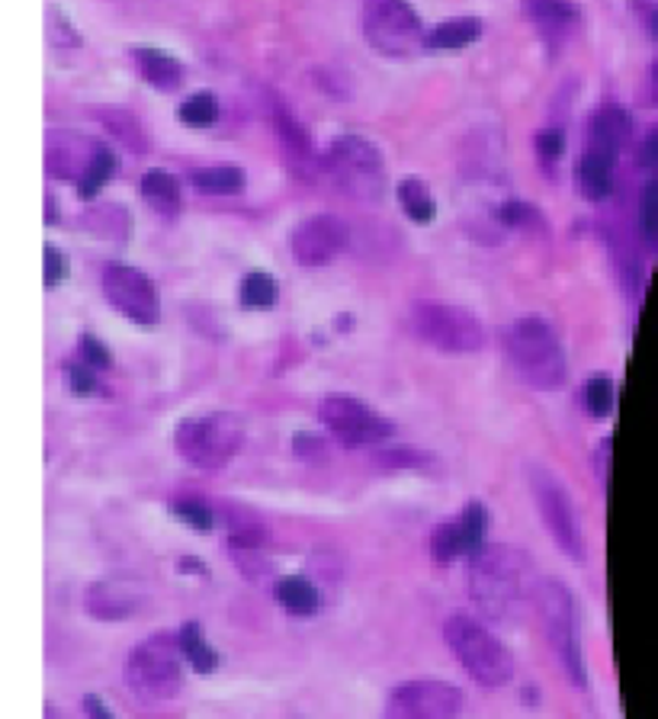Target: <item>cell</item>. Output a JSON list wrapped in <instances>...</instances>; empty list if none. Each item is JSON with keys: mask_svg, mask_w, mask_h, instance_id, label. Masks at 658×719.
<instances>
[{"mask_svg": "<svg viewBox=\"0 0 658 719\" xmlns=\"http://www.w3.org/2000/svg\"><path fill=\"white\" fill-rule=\"evenodd\" d=\"M531 559L514 547L486 543L469 562V594L482 617L489 620H511L524 610L527 597L536 594Z\"/></svg>", "mask_w": 658, "mask_h": 719, "instance_id": "6da1fadb", "label": "cell"}, {"mask_svg": "<svg viewBox=\"0 0 658 719\" xmlns=\"http://www.w3.org/2000/svg\"><path fill=\"white\" fill-rule=\"evenodd\" d=\"M504 353L521 380L539 392H556L569 380V360L562 340L549 322L527 315L504 328Z\"/></svg>", "mask_w": 658, "mask_h": 719, "instance_id": "7a4b0ae2", "label": "cell"}, {"mask_svg": "<svg viewBox=\"0 0 658 719\" xmlns=\"http://www.w3.org/2000/svg\"><path fill=\"white\" fill-rule=\"evenodd\" d=\"M444 639L450 645L453 659L466 669V675L472 677L476 684L504 687V684L514 681V672H517L514 655L479 620H472L466 614H450L447 623H444Z\"/></svg>", "mask_w": 658, "mask_h": 719, "instance_id": "3957f363", "label": "cell"}, {"mask_svg": "<svg viewBox=\"0 0 658 719\" xmlns=\"http://www.w3.org/2000/svg\"><path fill=\"white\" fill-rule=\"evenodd\" d=\"M539 620L549 636V645L562 665V672L572 677V684L588 687V669H584V649H581V630H578V604L569 585L546 578L536 588Z\"/></svg>", "mask_w": 658, "mask_h": 719, "instance_id": "277c9868", "label": "cell"}, {"mask_svg": "<svg viewBox=\"0 0 658 719\" xmlns=\"http://www.w3.org/2000/svg\"><path fill=\"white\" fill-rule=\"evenodd\" d=\"M629 135V120L626 113L617 106H604L594 113L591 120V135H588V145H584V155H581V165H578V183H581V193L591 200V203H601L611 196L614 190V170H617V158L623 142Z\"/></svg>", "mask_w": 658, "mask_h": 719, "instance_id": "5b68a950", "label": "cell"}, {"mask_svg": "<svg viewBox=\"0 0 658 719\" xmlns=\"http://www.w3.org/2000/svg\"><path fill=\"white\" fill-rule=\"evenodd\" d=\"M183 665L187 655L177 633H158L135 645L125 662V684L148 700H170L183 690Z\"/></svg>", "mask_w": 658, "mask_h": 719, "instance_id": "8992f818", "label": "cell"}, {"mask_svg": "<svg viewBox=\"0 0 658 719\" xmlns=\"http://www.w3.org/2000/svg\"><path fill=\"white\" fill-rule=\"evenodd\" d=\"M334 183L360 203H379L386 193V165L379 148L364 135H341L334 138L325 155Z\"/></svg>", "mask_w": 658, "mask_h": 719, "instance_id": "52a82bcc", "label": "cell"}, {"mask_svg": "<svg viewBox=\"0 0 658 719\" xmlns=\"http://www.w3.org/2000/svg\"><path fill=\"white\" fill-rule=\"evenodd\" d=\"M412 332L414 338L444 353H476L486 347L482 322L469 308L447 302H414Z\"/></svg>", "mask_w": 658, "mask_h": 719, "instance_id": "ba28073f", "label": "cell"}, {"mask_svg": "<svg viewBox=\"0 0 658 719\" xmlns=\"http://www.w3.org/2000/svg\"><path fill=\"white\" fill-rule=\"evenodd\" d=\"M360 26L367 43L389 58H405L424 48V23L409 0H364Z\"/></svg>", "mask_w": 658, "mask_h": 719, "instance_id": "9c48e42d", "label": "cell"}, {"mask_svg": "<svg viewBox=\"0 0 658 719\" xmlns=\"http://www.w3.org/2000/svg\"><path fill=\"white\" fill-rule=\"evenodd\" d=\"M245 443L242 424L232 422L228 415H203V418H187L174 430V447L177 453L193 463L197 469H219L225 465Z\"/></svg>", "mask_w": 658, "mask_h": 719, "instance_id": "30bf717a", "label": "cell"}, {"mask_svg": "<svg viewBox=\"0 0 658 719\" xmlns=\"http://www.w3.org/2000/svg\"><path fill=\"white\" fill-rule=\"evenodd\" d=\"M531 492H534L536 508H539V517H543V524H546L553 543L566 552L569 559L584 562V555H588L584 530H581L576 502H572V495L566 492V485H562L553 472L534 465V469H531Z\"/></svg>", "mask_w": 658, "mask_h": 719, "instance_id": "8fae6325", "label": "cell"}, {"mask_svg": "<svg viewBox=\"0 0 658 719\" xmlns=\"http://www.w3.org/2000/svg\"><path fill=\"white\" fill-rule=\"evenodd\" d=\"M319 418L341 447H372L395 434V424L376 415L367 402L354 395H328L319 405Z\"/></svg>", "mask_w": 658, "mask_h": 719, "instance_id": "7c38bea8", "label": "cell"}, {"mask_svg": "<svg viewBox=\"0 0 658 719\" xmlns=\"http://www.w3.org/2000/svg\"><path fill=\"white\" fill-rule=\"evenodd\" d=\"M462 710V694L450 681L417 677L392 687L382 719H456Z\"/></svg>", "mask_w": 658, "mask_h": 719, "instance_id": "4fadbf2b", "label": "cell"}, {"mask_svg": "<svg viewBox=\"0 0 658 719\" xmlns=\"http://www.w3.org/2000/svg\"><path fill=\"white\" fill-rule=\"evenodd\" d=\"M103 296L107 302L132 318L135 325H158L161 322V296H158V287L138 270V267H129V263H107L103 267Z\"/></svg>", "mask_w": 658, "mask_h": 719, "instance_id": "5bb4252c", "label": "cell"}, {"mask_svg": "<svg viewBox=\"0 0 658 719\" xmlns=\"http://www.w3.org/2000/svg\"><path fill=\"white\" fill-rule=\"evenodd\" d=\"M347 248V225L337 215H312L295 225L289 238V251L299 267H325Z\"/></svg>", "mask_w": 658, "mask_h": 719, "instance_id": "9a60e30c", "label": "cell"}, {"mask_svg": "<svg viewBox=\"0 0 658 719\" xmlns=\"http://www.w3.org/2000/svg\"><path fill=\"white\" fill-rule=\"evenodd\" d=\"M527 13L549 45L569 40V33L578 26V7L572 0H524Z\"/></svg>", "mask_w": 658, "mask_h": 719, "instance_id": "2e32d148", "label": "cell"}, {"mask_svg": "<svg viewBox=\"0 0 658 719\" xmlns=\"http://www.w3.org/2000/svg\"><path fill=\"white\" fill-rule=\"evenodd\" d=\"M138 604H142V592L129 588L125 582H97L87 592V610L97 620H123L138 610Z\"/></svg>", "mask_w": 658, "mask_h": 719, "instance_id": "e0dca14e", "label": "cell"}, {"mask_svg": "<svg viewBox=\"0 0 658 719\" xmlns=\"http://www.w3.org/2000/svg\"><path fill=\"white\" fill-rule=\"evenodd\" d=\"M274 126H277V135H280V145L287 151L289 168L299 170V173H309L312 165H315V155H312V142L305 135L302 123L289 113L287 106H277L274 113Z\"/></svg>", "mask_w": 658, "mask_h": 719, "instance_id": "ac0fdd59", "label": "cell"}, {"mask_svg": "<svg viewBox=\"0 0 658 719\" xmlns=\"http://www.w3.org/2000/svg\"><path fill=\"white\" fill-rule=\"evenodd\" d=\"M135 68L148 85L167 90V93L180 90L183 81H187V68L177 58H170L167 52H158V48H135Z\"/></svg>", "mask_w": 658, "mask_h": 719, "instance_id": "d6986e66", "label": "cell"}, {"mask_svg": "<svg viewBox=\"0 0 658 719\" xmlns=\"http://www.w3.org/2000/svg\"><path fill=\"white\" fill-rule=\"evenodd\" d=\"M482 36V20L476 16H456L447 23H437L427 30L424 36V48L427 52H456V48H466Z\"/></svg>", "mask_w": 658, "mask_h": 719, "instance_id": "ffe728a7", "label": "cell"}, {"mask_svg": "<svg viewBox=\"0 0 658 719\" xmlns=\"http://www.w3.org/2000/svg\"><path fill=\"white\" fill-rule=\"evenodd\" d=\"M277 600L283 604V610H289L292 617H312L322 604L319 588L302 578V575H287L280 585H277Z\"/></svg>", "mask_w": 658, "mask_h": 719, "instance_id": "44dd1931", "label": "cell"}, {"mask_svg": "<svg viewBox=\"0 0 658 719\" xmlns=\"http://www.w3.org/2000/svg\"><path fill=\"white\" fill-rule=\"evenodd\" d=\"M142 200L158 212H174L180 206V180L170 170H148L142 177Z\"/></svg>", "mask_w": 658, "mask_h": 719, "instance_id": "7402d4cb", "label": "cell"}, {"mask_svg": "<svg viewBox=\"0 0 658 719\" xmlns=\"http://www.w3.org/2000/svg\"><path fill=\"white\" fill-rule=\"evenodd\" d=\"M177 639H180V649H183L187 665H190L193 672L212 675V672L219 669V652L207 642V636H203V630H200V623H183L180 633H177Z\"/></svg>", "mask_w": 658, "mask_h": 719, "instance_id": "603a6c76", "label": "cell"}, {"mask_svg": "<svg viewBox=\"0 0 658 719\" xmlns=\"http://www.w3.org/2000/svg\"><path fill=\"white\" fill-rule=\"evenodd\" d=\"M193 187L203 193H212V196H232V193L245 190V170L232 168V165L193 170Z\"/></svg>", "mask_w": 658, "mask_h": 719, "instance_id": "cb8c5ba5", "label": "cell"}, {"mask_svg": "<svg viewBox=\"0 0 658 719\" xmlns=\"http://www.w3.org/2000/svg\"><path fill=\"white\" fill-rule=\"evenodd\" d=\"M395 196H399L402 212H405L412 222H421V225H424V222L434 218V200H431V193H427V187H424L421 177H405V180H399Z\"/></svg>", "mask_w": 658, "mask_h": 719, "instance_id": "d4e9b609", "label": "cell"}, {"mask_svg": "<svg viewBox=\"0 0 658 719\" xmlns=\"http://www.w3.org/2000/svg\"><path fill=\"white\" fill-rule=\"evenodd\" d=\"M238 299H242L245 308H274L277 299H280V287H277V280L270 273L254 270V273H247L245 280H242Z\"/></svg>", "mask_w": 658, "mask_h": 719, "instance_id": "484cf974", "label": "cell"}, {"mask_svg": "<svg viewBox=\"0 0 658 719\" xmlns=\"http://www.w3.org/2000/svg\"><path fill=\"white\" fill-rule=\"evenodd\" d=\"M466 555V540H462V530L459 524L450 520V524H440L434 533H431V559L437 565H450L456 559Z\"/></svg>", "mask_w": 658, "mask_h": 719, "instance_id": "4316f807", "label": "cell"}, {"mask_svg": "<svg viewBox=\"0 0 658 719\" xmlns=\"http://www.w3.org/2000/svg\"><path fill=\"white\" fill-rule=\"evenodd\" d=\"M459 530H462V540H466V555L472 559L476 552L486 547V530H489V510L482 508L479 502H472L466 510H459L456 517Z\"/></svg>", "mask_w": 658, "mask_h": 719, "instance_id": "83f0119b", "label": "cell"}, {"mask_svg": "<svg viewBox=\"0 0 658 719\" xmlns=\"http://www.w3.org/2000/svg\"><path fill=\"white\" fill-rule=\"evenodd\" d=\"M177 116H180L187 126H212V123L219 120V100H215V93H209V90L190 93V97L180 103Z\"/></svg>", "mask_w": 658, "mask_h": 719, "instance_id": "f1b7e54d", "label": "cell"}, {"mask_svg": "<svg viewBox=\"0 0 658 719\" xmlns=\"http://www.w3.org/2000/svg\"><path fill=\"white\" fill-rule=\"evenodd\" d=\"M113 168H116V158H113V151L110 148H100L97 145V151H93V161L87 165V170H83V177L78 180V187H81V196H93L110 177H113Z\"/></svg>", "mask_w": 658, "mask_h": 719, "instance_id": "f546056e", "label": "cell"}, {"mask_svg": "<svg viewBox=\"0 0 658 719\" xmlns=\"http://www.w3.org/2000/svg\"><path fill=\"white\" fill-rule=\"evenodd\" d=\"M584 402H588V412L594 418H607L614 412V402H617V389L611 377H591L584 385Z\"/></svg>", "mask_w": 658, "mask_h": 719, "instance_id": "4dcf8cb0", "label": "cell"}, {"mask_svg": "<svg viewBox=\"0 0 658 719\" xmlns=\"http://www.w3.org/2000/svg\"><path fill=\"white\" fill-rule=\"evenodd\" d=\"M639 228L649 248H658V170L656 177L646 183L643 200H639Z\"/></svg>", "mask_w": 658, "mask_h": 719, "instance_id": "1f68e13d", "label": "cell"}, {"mask_svg": "<svg viewBox=\"0 0 658 719\" xmlns=\"http://www.w3.org/2000/svg\"><path fill=\"white\" fill-rule=\"evenodd\" d=\"M174 517H180L183 524H190L193 530H200V533H207L212 530V524H215V517H212V510L203 502H197V498H180V502H174Z\"/></svg>", "mask_w": 658, "mask_h": 719, "instance_id": "d6a6232c", "label": "cell"}, {"mask_svg": "<svg viewBox=\"0 0 658 719\" xmlns=\"http://www.w3.org/2000/svg\"><path fill=\"white\" fill-rule=\"evenodd\" d=\"M81 360L87 363V367H93V370H110V367H113L110 350H107L97 338H90V335L81 340Z\"/></svg>", "mask_w": 658, "mask_h": 719, "instance_id": "836d02e7", "label": "cell"}, {"mask_svg": "<svg viewBox=\"0 0 658 719\" xmlns=\"http://www.w3.org/2000/svg\"><path fill=\"white\" fill-rule=\"evenodd\" d=\"M68 385L75 395H90L97 389V377H93V367H87L83 360L68 367Z\"/></svg>", "mask_w": 658, "mask_h": 719, "instance_id": "e575fe53", "label": "cell"}, {"mask_svg": "<svg viewBox=\"0 0 658 719\" xmlns=\"http://www.w3.org/2000/svg\"><path fill=\"white\" fill-rule=\"evenodd\" d=\"M68 277V263H65V255L58 248H45V287H58L62 280Z\"/></svg>", "mask_w": 658, "mask_h": 719, "instance_id": "d590c367", "label": "cell"}, {"mask_svg": "<svg viewBox=\"0 0 658 719\" xmlns=\"http://www.w3.org/2000/svg\"><path fill=\"white\" fill-rule=\"evenodd\" d=\"M536 148H539L543 161L553 165V161H559V155H562V135H559V132H543L539 142H536Z\"/></svg>", "mask_w": 658, "mask_h": 719, "instance_id": "8d00e7d4", "label": "cell"}, {"mask_svg": "<svg viewBox=\"0 0 658 719\" xmlns=\"http://www.w3.org/2000/svg\"><path fill=\"white\" fill-rule=\"evenodd\" d=\"M498 218H501L504 225H514V228H521V225L534 222V212H531V206H524V203H508V206H501Z\"/></svg>", "mask_w": 658, "mask_h": 719, "instance_id": "74e56055", "label": "cell"}, {"mask_svg": "<svg viewBox=\"0 0 658 719\" xmlns=\"http://www.w3.org/2000/svg\"><path fill=\"white\" fill-rule=\"evenodd\" d=\"M639 165L646 170H658V126L643 138V148H639Z\"/></svg>", "mask_w": 658, "mask_h": 719, "instance_id": "f35d334b", "label": "cell"}, {"mask_svg": "<svg viewBox=\"0 0 658 719\" xmlns=\"http://www.w3.org/2000/svg\"><path fill=\"white\" fill-rule=\"evenodd\" d=\"M83 714H87V719H116L113 717V710H110L100 697H93V694L83 697Z\"/></svg>", "mask_w": 658, "mask_h": 719, "instance_id": "ab89813d", "label": "cell"}, {"mask_svg": "<svg viewBox=\"0 0 658 719\" xmlns=\"http://www.w3.org/2000/svg\"><path fill=\"white\" fill-rule=\"evenodd\" d=\"M295 453H299V457H315V453H322L319 437H315V434H295Z\"/></svg>", "mask_w": 658, "mask_h": 719, "instance_id": "60d3db41", "label": "cell"}]
</instances>
